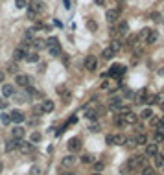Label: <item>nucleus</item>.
Masks as SVG:
<instances>
[{"instance_id":"obj_1","label":"nucleus","mask_w":164,"mask_h":175,"mask_svg":"<svg viewBox=\"0 0 164 175\" xmlns=\"http://www.w3.org/2000/svg\"><path fill=\"white\" fill-rule=\"evenodd\" d=\"M144 166H146V157L144 155H135L127 160V168H129L131 172H137V170H140Z\"/></svg>"},{"instance_id":"obj_2","label":"nucleus","mask_w":164,"mask_h":175,"mask_svg":"<svg viewBox=\"0 0 164 175\" xmlns=\"http://www.w3.org/2000/svg\"><path fill=\"white\" fill-rule=\"evenodd\" d=\"M105 142H107L109 146H123V142H125V136L120 135V133H116V135H107Z\"/></svg>"},{"instance_id":"obj_3","label":"nucleus","mask_w":164,"mask_h":175,"mask_svg":"<svg viewBox=\"0 0 164 175\" xmlns=\"http://www.w3.org/2000/svg\"><path fill=\"white\" fill-rule=\"evenodd\" d=\"M123 72H125V66L123 65H113L111 68H109V76L111 78H122L123 76Z\"/></svg>"},{"instance_id":"obj_4","label":"nucleus","mask_w":164,"mask_h":175,"mask_svg":"<svg viewBox=\"0 0 164 175\" xmlns=\"http://www.w3.org/2000/svg\"><path fill=\"white\" fill-rule=\"evenodd\" d=\"M28 9L33 11V13L37 15V13H42V11H44V4H42L41 0H31L30 6H28Z\"/></svg>"},{"instance_id":"obj_5","label":"nucleus","mask_w":164,"mask_h":175,"mask_svg":"<svg viewBox=\"0 0 164 175\" xmlns=\"http://www.w3.org/2000/svg\"><path fill=\"white\" fill-rule=\"evenodd\" d=\"M66 148H68V151L76 153V151H80V149H81V140H80V138H70V140H68V144H66Z\"/></svg>"},{"instance_id":"obj_6","label":"nucleus","mask_w":164,"mask_h":175,"mask_svg":"<svg viewBox=\"0 0 164 175\" xmlns=\"http://www.w3.org/2000/svg\"><path fill=\"white\" fill-rule=\"evenodd\" d=\"M122 118H123V124H129V125H135V124L138 122V116H137L135 113H131V111L123 113V114H122Z\"/></svg>"},{"instance_id":"obj_7","label":"nucleus","mask_w":164,"mask_h":175,"mask_svg":"<svg viewBox=\"0 0 164 175\" xmlns=\"http://www.w3.org/2000/svg\"><path fill=\"white\" fill-rule=\"evenodd\" d=\"M96 66H98V59L94 57V56H89V57L85 59V68H87L89 72H94Z\"/></svg>"},{"instance_id":"obj_8","label":"nucleus","mask_w":164,"mask_h":175,"mask_svg":"<svg viewBox=\"0 0 164 175\" xmlns=\"http://www.w3.org/2000/svg\"><path fill=\"white\" fill-rule=\"evenodd\" d=\"M118 17H120V9H109L107 15H105V19H107L109 24H114L118 20Z\"/></svg>"},{"instance_id":"obj_9","label":"nucleus","mask_w":164,"mask_h":175,"mask_svg":"<svg viewBox=\"0 0 164 175\" xmlns=\"http://www.w3.org/2000/svg\"><path fill=\"white\" fill-rule=\"evenodd\" d=\"M157 153H159V146L155 142H151V144L146 146V155L147 157H153V155H157Z\"/></svg>"},{"instance_id":"obj_10","label":"nucleus","mask_w":164,"mask_h":175,"mask_svg":"<svg viewBox=\"0 0 164 175\" xmlns=\"http://www.w3.org/2000/svg\"><path fill=\"white\" fill-rule=\"evenodd\" d=\"M19 144H21V140H17V138L7 140V142H6V151L9 153V151H13V149H19Z\"/></svg>"},{"instance_id":"obj_11","label":"nucleus","mask_w":164,"mask_h":175,"mask_svg":"<svg viewBox=\"0 0 164 175\" xmlns=\"http://www.w3.org/2000/svg\"><path fill=\"white\" fill-rule=\"evenodd\" d=\"M9 118H11V122L21 124V122H24V113H22V111H13V113L9 114Z\"/></svg>"},{"instance_id":"obj_12","label":"nucleus","mask_w":164,"mask_h":175,"mask_svg":"<svg viewBox=\"0 0 164 175\" xmlns=\"http://www.w3.org/2000/svg\"><path fill=\"white\" fill-rule=\"evenodd\" d=\"M2 94H4L6 98L13 96V94H15V85H9V83H6V85L2 87Z\"/></svg>"},{"instance_id":"obj_13","label":"nucleus","mask_w":164,"mask_h":175,"mask_svg":"<svg viewBox=\"0 0 164 175\" xmlns=\"http://www.w3.org/2000/svg\"><path fill=\"white\" fill-rule=\"evenodd\" d=\"M19 149H21V153L28 155V153H31V151H33V146H31L30 142H21V144H19Z\"/></svg>"},{"instance_id":"obj_14","label":"nucleus","mask_w":164,"mask_h":175,"mask_svg":"<svg viewBox=\"0 0 164 175\" xmlns=\"http://www.w3.org/2000/svg\"><path fill=\"white\" fill-rule=\"evenodd\" d=\"M24 56H26V50L24 48H15V52H13V61L17 63V61H21V59H24Z\"/></svg>"},{"instance_id":"obj_15","label":"nucleus","mask_w":164,"mask_h":175,"mask_svg":"<svg viewBox=\"0 0 164 175\" xmlns=\"http://www.w3.org/2000/svg\"><path fill=\"white\" fill-rule=\"evenodd\" d=\"M157 41H159V32L151 30L149 35H147V39H146V44H153V42H157Z\"/></svg>"},{"instance_id":"obj_16","label":"nucleus","mask_w":164,"mask_h":175,"mask_svg":"<svg viewBox=\"0 0 164 175\" xmlns=\"http://www.w3.org/2000/svg\"><path fill=\"white\" fill-rule=\"evenodd\" d=\"M15 83H17L19 87H28V85H30V78H28V76H17V78H15Z\"/></svg>"},{"instance_id":"obj_17","label":"nucleus","mask_w":164,"mask_h":175,"mask_svg":"<svg viewBox=\"0 0 164 175\" xmlns=\"http://www.w3.org/2000/svg\"><path fill=\"white\" fill-rule=\"evenodd\" d=\"M153 164H155L157 168H162L164 170V155H161V153L153 155Z\"/></svg>"},{"instance_id":"obj_18","label":"nucleus","mask_w":164,"mask_h":175,"mask_svg":"<svg viewBox=\"0 0 164 175\" xmlns=\"http://www.w3.org/2000/svg\"><path fill=\"white\" fill-rule=\"evenodd\" d=\"M41 109H42V113H52V111H54V101L44 100V101H42V105H41Z\"/></svg>"},{"instance_id":"obj_19","label":"nucleus","mask_w":164,"mask_h":175,"mask_svg":"<svg viewBox=\"0 0 164 175\" xmlns=\"http://www.w3.org/2000/svg\"><path fill=\"white\" fill-rule=\"evenodd\" d=\"M118 35H127V32H129V24L125 22V20H122L120 24H118Z\"/></svg>"},{"instance_id":"obj_20","label":"nucleus","mask_w":164,"mask_h":175,"mask_svg":"<svg viewBox=\"0 0 164 175\" xmlns=\"http://www.w3.org/2000/svg\"><path fill=\"white\" fill-rule=\"evenodd\" d=\"M76 160H78V158H76L74 155L65 157V158H63V166H65V168H70V166H74V164H76Z\"/></svg>"},{"instance_id":"obj_21","label":"nucleus","mask_w":164,"mask_h":175,"mask_svg":"<svg viewBox=\"0 0 164 175\" xmlns=\"http://www.w3.org/2000/svg\"><path fill=\"white\" fill-rule=\"evenodd\" d=\"M24 127H21V125H15V129H13V138H17V140H21L22 136H24Z\"/></svg>"},{"instance_id":"obj_22","label":"nucleus","mask_w":164,"mask_h":175,"mask_svg":"<svg viewBox=\"0 0 164 175\" xmlns=\"http://www.w3.org/2000/svg\"><path fill=\"white\" fill-rule=\"evenodd\" d=\"M24 59H26L28 63H37V61H39V56H37L35 52H26Z\"/></svg>"},{"instance_id":"obj_23","label":"nucleus","mask_w":164,"mask_h":175,"mask_svg":"<svg viewBox=\"0 0 164 175\" xmlns=\"http://www.w3.org/2000/svg\"><path fill=\"white\" fill-rule=\"evenodd\" d=\"M109 48H111V50L116 54V52L122 48V42H120V39H113V41H111V44H109Z\"/></svg>"},{"instance_id":"obj_24","label":"nucleus","mask_w":164,"mask_h":175,"mask_svg":"<svg viewBox=\"0 0 164 175\" xmlns=\"http://www.w3.org/2000/svg\"><path fill=\"white\" fill-rule=\"evenodd\" d=\"M48 52H50V56H59V54H61V46H59V42L48 46Z\"/></svg>"},{"instance_id":"obj_25","label":"nucleus","mask_w":164,"mask_h":175,"mask_svg":"<svg viewBox=\"0 0 164 175\" xmlns=\"http://www.w3.org/2000/svg\"><path fill=\"white\" fill-rule=\"evenodd\" d=\"M123 146H125V148H129V149H133V148H137L138 144H137V138H135V136H131V138H125Z\"/></svg>"},{"instance_id":"obj_26","label":"nucleus","mask_w":164,"mask_h":175,"mask_svg":"<svg viewBox=\"0 0 164 175\" xmlns=\"http://www.w3.org/2000/svg\"><path fill=\"white\" fill-rule=\"evenodd\" d=\"M98 114H100V111H96V109H87L85 111V116L89 118V120H96Z\"/></svg>"},{"instance_id":"obj_27","label":"nucleus","mask_w":164,"mask_h":175,"mask_svg":"<svg viewBox=\"0 0 164 175\" xmlns=\"http://www.w3.org/2000/svg\"><path fill=\"white\" fill-rule=\"evenodd\" d=\"M149 32H151V28H144L142 32H140V33L137 35V37H138V41H140V42H146L147 35H149Z\"/></svg>"},{"instance_id":"obj_28","label":"nucleus","mask_w":164,"mask_h":175,"mask_svg":"<svg viewBox=\"0 0 164 175\" xmlns=\"http://www.w3.org/2000/svg\"><path fill=\"white\" fill-rule=\"evenodd\" d=\"M102 57L105 59V61H109V59H113V57H114V52H113V50H111V48L107 46V48H105V50L102 52Z\"/></svg>"},{"instance_id":"obj_29","label":"nucleus","mask_w":164,"mask_h":175,"mask_svg":"<svg viewBox=\"0 0 164 175\" xmlns=\"http://www.w3.org/2000/svg\"><path fill=\"white\" fill-rule=\"evenodd\" d=\"M13 98H15L17 103H26V101H28V94H19V92H15Z\"/></svg>"},{"instance_id":"obj_30","label":"nucleus","mask_w":164,"mask_h":175,"mask_svg":"<svg viewBox=\"0 0 164 175\" xmlns=\"http://www.w3.org/2000/svg\"><path fill=\"white\" fill-rule=\"evenodd\" d=\"M151 116H153V109H149V107H147V109H144L142 113H140V116H138V118H144V120H149Z\"/></svg>"},{"instance_id":"obj_31","label":"nucleus","mask_w":164,"mask_h":175,"mask_svg":"<svg viewBox=\"0 0 164 175\" xmlns=\"http://www.w3.org/2000/svg\"><path fill=\"white\" fill-rule=\"evenodd\" d=\"M135 138H137V144H138V146H144V144L147 142V136L144 135V133H138Z\"/></svg>"},{"instance_id":"obj_32","label":"nucleus","mask_w":164,"mask_h":175,"mask_svg":"<svg viewBox=\"0 0 164 175\" xmlns=\"http://www.w3.org/2000/svg\"><path fill=\"white\" fill-rule=\"evenodd\" d=\"M142 175H157V172H155L153 166H144V168H142Z\"/></svg>"},{"instance_id":"obj_33","label":"nucleus","mask_w":164,"mask_h":175,"mask_svg":"<svg viewBox=\"0 0 164 175\" xmlns=\"http://www.w3.org/2000/svg\"><path fill=\"white\" fill-rule=\"evenodd\" d=\"M81 162L83 164H92V162H94V157L89 155V153H85V155L81 157Z\"/></svg>"},{"instance_id":"obj_34","label":"nucleus","mask_w":164,"mask_h":175,"mask_svg":"<svg viewBox=\"0 0 164 175\" xmlns=\"http://www.w3.org/2000/svg\"><path fill=\"white\" fill-rule=\"evenodd\" d=\"M31 44H33V46H35L37 50H41V48H46V42H44L42 39H35L33 42H31Z\"/></svg>"},{"instance_id":"obj_35","label":"nucleus","mask_w":164,"mask_h":175,"mask_svg":"<svg viewBox=\"0 0 164 175\" xmlns=\"http://www.w3.org/2000/svg\"><path fill=\"white\" fill-rule=\"evenodd\" d=\"M159 122H161V118H159V116H155V114H153V116L149 118V125H151L153 129H157V125H159Z\"/></svg>"},{"instance_id":"obj_36","label":"nucleus","mask_w":164,"mask_h":175,"mask_svg":"<svg viewBox=\"0 0 164 175\" xmlns=\"http://www.w3.org/2000/svg\"><path fill=\"white\" fill-rule=\"evenodd\" d=\"M7 72H9V74H15V72H19V66H17V63H9V65H7Z\"/></svg>"},{"instance_id":"obj_37","label":"nucleus","mask_w":164,"mask_h":175,"mask_svg":"<svg viewBox=\"0 0 164 175\" xmlns=\"http://www.w3.org/2000/svg\"><path fill=\"white\" fill-rule=\"evenodd\" d=\"M0 120H2V124H4V125L11 124V118H9V114H6V113H2V114H0Z\"/></svg>"},{"instance_id":"obj_38","label":"nucleus","mask_w":164,"mask_h":175,"mask_svg":"<svg viewBox=\"0 0 164 175\" xmlns=\"http://www.w3.org/2000/svg\"><path fill=\"white\" fill-rule=\"evenodd\" d=\"M87 28H89L90 32H96V30H98V24H96L94 20H87Z\"/></svg>"},{"instance_id":"obj_39","label":"nucleus","mask_w":164,"mask_h":175,"mask_svg":"<svg viewBox=\"0 0 164 175\" xmlns=\"http://www.w3.org/2000/svg\"><path fill=\"white\" fill-rule=\"evenodd\" d=\"M15 6H17L19 9H24V7L28 6V2H26V0H15Z\"/></svg>"},{"instance_id":"obj_40","label":"nucleus","mask_w":164,"mask_h":175,"mask_svg":"<svg viewBox=\"0 0 164 175\" xmlns=\"http://www.w3.org/2000/svg\"><path fill=\"white\" fill-rule=\"evenodd\" d=\"M137 41H138L137 35H131V37L127 39V46H135V44H137Z\"/></svg>"},{"instance_id":"obj_41","label":"nucleus","mask_w":164,"mask_h":175,"mask_svg":"<svg viewBox=\"0 0 164 175\" xmlns=\"http://www.w3.org/2000/svg\"><path fill=\"white\" fill-rule=\"evenodd\" d=\"M41 138H42L41 133H31V142H33V144H35V142H41Z\"/></svg>"},{"instance_id":"obj_42","label":"nucleus","mask_w":164,"mask_h":175,"mask_svg":"<svg viewBox=\"0 0 164 175\" xmlns=\"http://www.w3.org/2000/svg\"><path fill=\"white\" fill-rule=\"evenodd\" d=\"M155 131H159V133H162L164 135V118H161V122H159V125H157Z\"/></svg>"},{"instance_id":"obj_43","label":"nucleus","mask_w":164,"mask_h":175,"mask_svg":"<svg viewBox=\"0 0 164 175\" xmlns=\"http://www.w3.org/2000/svg\"><path fill=\"white\" fill-rule=\"evenodd\" d=\"M114 124H116L118 127H122V125H123V118H122V114H120V116H116V118H114Z\"/></svg>"},{"instance_id":"obj_44","label":"nucleus","mask_w":164,"mask_h":175,"mask_svg":"<svg viewBox=\"0 0 164 175\" xmlns=\"http://www.w3.org/2000/svg\"><path fill=\"white\" fill-rule=\"evenodd\" d=\"M129 172H131V170L127 168V164H123L122 168H120V173H122V175H127V173H129Z\"/></svg>"},{"instance_id":"obj_45","label":"nucleus","mask_w":164,"mask_h":175,"mask_svg":"<svg viewBox=\"0 0 164 175\" xmlns=\"http://www.w3.org/2000/svg\"><path fill=\"white\" fill-rule=\"evenodd\" d=\"M94 168H96V172H102V170H103V162H96Z\"/></svg>"},{"instance_id":"obj_46","label":"nucleus","mask_w":164,"mask_h":175,"mask_svg":"<svg viewBox=\"0 0 164 175\" xmlns=\"http://www.w3.org/2000/svg\"><path fill=\"white\" fill-rule=\"evenodd\" d=\"M90 131H92V133H98V131H100V127L94 124V125H90Z\"/></svg>"},{"instance_id":"obj_47","label":"nucleus","mask_w":164,"mask_h":175,"mask_svg":"<svg viewBox=\"0 0 164 175\" xmlns=\"http://www.w3.org/2000/svg\"><path fill=\"white\" fill-rule=\"evenodd\" d=\"M7 107V101L6 100H0V109H6Z\"/></svg>"},{"instance_id":"obj_48","label":"nucleus","mask_w":164,"mask_h":175,"mask_svg":"<svg viewBox=\"0 0 164 175\" xmlns=\"http://www.w3.org/2000/svg\"><path fill=\"white\" fill-rule=\"evenodd\" d=\"M31 35H33V30H28V32L24 33V37H30V39H31Z\"/></svg>"},{"instance_id":"obj_49","label":"nucleus","mask_w":164,"mask_h":175,"mask_svg":"<svg viewBox=\"0 0 164 175\" xmlns=\"http://www.w3.org/2000/svg\"><path fill=\"white\" fill-rule=\"evenodd\" d=\"M151 19H153V20H159V19H161V15H159V13H151Z\"/></svg>"},{"instance_id":"obj_50","label":"nucleus","mask_w":164,"mask_h":175,"mask_svg":"<svg viewBox=\"0 0 164 175\" xmlns=\"http://www.w3.org/2000/svg\"><path fill=\"white\" fill-rule=\"evenodd\" d=\"M39 173V168H37V166H33V168H31V175H37Z\"/></svg>"},{"instance_id":"obj_51","label":"nucleus","mask_w":164,"mask_h":175,"mask_svg":"<svg viewBox=\"0 0 164 175\" xmlns=\"http://www.w3.org/2000/svg\"><path fill=\"white\" fill-rule=\"evenodd\" d=\"M4 78H6V74H4V72L0 70V83H4Z\"/></svg>"},{"instance_id":"obj_52","label":"nucleus","mask_w":164,"mask_h":175,"mask_svg":"<svg viewBox=\"0 0 164 175\" xmlns=\"http://www.w3.org/2000/svg\"><path fill=\"white\" fill-rule=\"evenodd\" d=\"M63 175H76V173H74V172H65Z\"/></svg>"},{"instance_id":"obj_53","label":"nucleus","mask_w":164,"mask_h":175,"mask_svg":"<svg viewBox=\"0 0 164 175\" xmlns=\"http://www.w3.org/2000/svg\"><path fill=\"white\" fill-rule=\"evenodd\" d=\"M63 2H65V6H66V7L70 6V2H68V0H63Z\"/></svg>"},{"instance_id":"obj_54","label":"nucleus","mask_w":164,"mask_h":175,"mask_svg":"<svg viewBox=\"0 0 164 175\" xmlns=\"http://www.w3.org/2000/svg\"><path fill=\"white\" fill-rule=\"evenodd\" d=\"M2 170H4V164H2V162H0V173H2Z\"/></svg>"},{"instance_id":"obj_55","label":"nucleus","mask_w":164,"mask_h":175,"mask_svg":"<svg viewBox=\"0 0 164 175\" xmlns=\"http://www.w3.org/2000/svg\"><path fill=\"white\" fill-rule=\"evenodd\" d=\"M92 175H100V173H98V172H96V173H92Z\"/></svg>"}]
</instances>
